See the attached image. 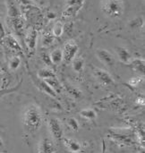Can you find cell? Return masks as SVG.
Wrapping results in <instances>:
<instances>
[{
  "label": "cell",
  "instance_id": "1",
  "mask_svg": "<svg viewBox=\"0 0 145 153\" xmlns=\"http://www.w3.org/2000/svg\"><path fill=\"white\" fill-rule=\"evenodd\" d=\"M22 122L24 126L31 133L39 131L42 125V113L37 105H29L22 116Z\"/></svg>",
  "mask_w": 145,
  "mask_h": 153
},
{
  "label": "cell",
  "instance_id": "2",
  "mask_svg": "<svg viewBox=\"0 0 145 153\" xmlns=\"http://www.w3.org/2000/svg\"><path fill=\"white\" fill-rule=\"evenodd\" d=\"M126 5L124 0H100V10L109 18L116 20L123 16Z\"/></svg>",
  "mask_w": 145,
  "mask_h": 153
},
{
  "label": "cell",
  "instance_id": "3",
  "mask_svg": "<svg viewBox=\"0 0 145 153\" xmlns=\"http://www.w3.org/2000/svg\"><path fill=\"white\" fill-rule=\"evenodd\" d=\"M78 51H79V47H78L77 43L74 40H68L65 44V46L62 49L63 62H65L66 65L71 64L72 61L77 56Z\"/></svg>",
  "mask_w": 145,
  "mask_h": 153
},
{
  "label": "cell",
  "instance_id": "4",
  "mask_svg": "<svg viewBox=\"0 0 145 153\" xmlns=\"http://www.w3.org/2000/svg\"><path fill=\"white\" fill-rule=\"evenodd\" d=\"M48 128H49L50 134H52L53 138L57 143L62 142V140L64 138V130H63V126H62L60 121L57 118L50 117L48 119Z\"/></svg>",
  "mask_w": 145,
  "mask_h": 153
},
{
  "label": "cell",
  "instance_id": "5",
  "mask_svg": "<svg viewBox=\"0 0 145 153\" xmlns=\"http://www.w3.org/2000/svg\"><path fill=\"white\" fill-rule=\"evenodd\" d=\"M94 76L96 78V80L102 85L105 86H110L115 84V80L112 77V75L107 72L104 69L101 68H95L94 69Z\"/></svg>",
  "mask_w": 145,
  "mask_h": 153
},
{
  "label": "cell",
  "instance_id": "6",
  "mask_svg": "<svg viewBox=\"0 0 145 153\" xmlns=\"http://www.w3.org/2000/svg\"><path fill=\"white\" fill-rule=\"evenodd\" d=\"M96 56L99 58V60L100 62H102L107 66L111 67V66H114L115 64H116L115 56L108 49L101 48H98L96 50Z\"/></svg>",
  "mask_w": 145,
  "mask_h": 153
},
{
  "label": "cell",
  "instance_id": "7",
  "mask_svg": "<svg viewBox=\"0 0 145 153\" xmlns=\"http://www.w3.org/2000/svg\"><path fill=\"white\" fill-rule=\"evenodd\" d=\"M57 152V147L53 142L48 137L42 138L38 145L37 153H56Z\"/></svg>",
  "mask_w": 145,
  "mask_h": 153
},
{
  "label": "cell",
  "instance_id": "8",
  "mask_svg": "<svg viewBox=\"0 0 145 153\" xmlns=\"http://www.w3.org/2000/svg\"><path fill=\"white\" fill-rule=\"evenodd\" d=\"M115 51H116V54L120 62H122L123 64H126V65L130 64L131 60L133 59V56H132L130 51L126 48H124L121 46H117V47H115Z\"/></svg>",
  "mask_w": 145,
  "mask_h": 153
},
{
  "label": "cell",
  "instance_id": "9",
  "mask_svg": "<svg viewBox=\"0 0 145 153\" xmlns=\"http://www.w3.org/2000/svg\"><path fill=\"white\" fill-rule=\"evenodd\" d=\"M33 82H34L35 85L38 87V89H39L40 91H42V92L46 93L47 95H48V96H50V97H52V98H55V99L57 97V94L50 88V86H49L45 81L37 78V79H34Z\"/></svg>",
  "mask_w": 145,
  "mask_h": 153
},
{
  "label": "cell",
  "instance_id": "10",
  "mask_svg": "<svg viewBox=\"0 0 145 153\" xmlns=\"http://www.w3.org/2000/svg\"><path fill=\"white\" fill-rule=\"evenodd\" d=\"M25 41H26L27 47H28L30 50L35 49V48H36V46H37V42H38V31H37L35 29L30 30L26 34Z\"/></svg>",
  "mask_w": 145,
  "mask_h": 153
},
{
  "label": "cell",
  "instance_id": "11",
  "mask_svg": "<svg viewBox=\"0 0 145 153\" xmlns=\"http://www.w3.org/2000/svg\"><path fill=\"white\" fill-rule=\"evenodd\" d=\"M129 65L133 68V70H135V72L139 73L140 74H142V75H144V70H145V60L144 58H140V57H133V59L131 60Z\"/></svg>",
  "mask_w": 145,
  "mask_h": 153
},
{
  "label": "cell",
  "instance_id": "12",
  "mask_svg": "<svg viewBox=\"0 0 145 153\" xmlns=\"http://www.w3.org/2000/svg\"><path fill=\"white\" fill-rule=\"evenodd\" d=\"M63 143L65 144V146L72 152L78 153L81 152L82 150V146L80 144V143L74 139H70V138H63Z\"/></svg>",
  "mask_w": 145,
  "mask_h": 153
},
{
  "label": "cell",
  "instance_id": "13",
  "mask_svg": "<svg viewBox=\"0 0 145 153\" xmlns=\"http://www.w3.org/2000/svg\"><path fill=\"white\" fill-rule=\"evenodd\" d=\"M83 5H70V6H65V9L64 10L62 16L65 19L68 18H73L77 15V13L82 10Z\"/></svg>",
  "mask_w": 145,
  "mask_h": 153
},
{
  "label": "cell",
  "instance_id": "14",
  "mask_svg": "<svg viewBox=\"0 0 145 153\" xmlns=\"http://www.w3.org/2000/svg\"><path fill=\"white\" fill-rule=\"evenodd\" d=\"M49 56H50V60H51L52 65H57L63 62V52H62V49L59 48L54 49L49 54Z\"/></svg>",
  "mask_w": 145,
  "mask_h": 153
},
{
  "label": "cell",
  "instance_id": "15",
  "mask_svg": "<svg viewBox=\"0 0 145 153\" xmlns=\"http://www.w3.org/2000/svg\"><path fill=\"white\" fill-rule=\"evenodd\" d=\"M45 81L49 86L50 88L57 93V94H59L62 90H63V86L62 84L60 83V82L58 81L57 77H52V78H49V79H47V80H43Z\"/></svg>",
  "mask_w": 145,
  "mask_h": 153
},
{
  "label": "cell",
  "instance_id": "16",
  "mask_svg": "<svg viewBox=\"0 0 145 153\" xmlns=\"http://www.w3.org/2000/svg\"><path fill=\"white\" fill-rule=\"evenodd\" d=\"M72 67L74 72L81 74L85 66V61L82 56H76L73 61H72Z\"/></svg>",
  "mask_w": 145,
  "mask_h": 153
},
{
  "label": "cell",
  "instance_id": "17",
  "mask_svg": "<svg viewBox=\"0 0 145 153\" xmlns=\"http://www.w3.org/2000/svg\"><path fill=\"white\" fill-rule=\"evenodd\" d=\"M56 74L55 72L49 68V67H45V68H42L40 69L39 72H38V78L39 79H41V80H47V79H49V78H52V77H56Z\"/></svg>",
  "mask_w": 145,
  "mask_h": 153
},
{
  "label": "cell",
  "instance_id": "18",
  "mask_svg": "<svg viewBox=\"0 0 145 153\" xmlns=\"http://www.w3.org/2000/svg\"><path fill=\"white\" fill-rule=\"evenodd\" d=\"M64 33V23L61 21H57L52 29V35L55 38H60Z\"/></svg>",
  "mask_w": 145,
  "mask_h": 153
},
{
  "label": "cell",
  "instance_id": "19",
  "mask_svg": "<svg viewBox=\"0 0 145 153\" xmlns=\"http://www.w3.org/2000/svg\"><path fill=\"white\" fill-rule=\"evenodd\" d=\"M80 116L87 120H94L97 118V113L92 108H84L80 111Z\"/></svg>",
  "mask_w": 145,
  "mask_h": 153
},
{
  "label": "cell",
  "instance_id": "20",
  "mask_svg": "<svg viewBox=\"0 0 145 153\" xmlns=\"http://www.w3.org/2000/svg\"><path fill=\"white\" fill-rule=\"evenodd\" d=\"M128 26L131 29H140V28L144 26V18L143 16L135 17V18L129 21Z\"/></svg>",
  "mask_w": 145,
  "mask_h": 153
},
{
  "label": "cell",
  "instance_id": "21",
  "mask_svg": "<svg viewBox=\"0 0 145 153\" xmlns=\"http://www.w3.org/2000/svg\"><path fill=\"white\" fill-rule=\"evenodd\" d=\"M21 58L18 56H13L10 58L9 62H8V67L11 71H16L18 70V68L21 65Z\"/></svg>",
  "mask_w": 145,
  "mask_h": 153
},
{
  "label": "cell",
  "instance_id": "22",
  "mask_svg": "<svg viewBox=\"0 0 145 153\" xmlns=\"http://www.w3.org/2000/svg\"><path fill=\"white\" fill-rule=\"evenodd\" d=\"M144 80V75H137V76H133L127 81V84L133 88L138 87Z\"/></svg>",
  "mask_w": 145,
  "mask_h": 153
},
{
  "label": "cell",
  "instance_id": "23",
  "mask_svg": "<svg viewBox=\"0 0 145 153\" xmlns=\"http://www.w3.org/2000/svg\"><path fill=\"white\" fill-rule=\"evenodd\" d=\"M5 42L7 43V45H8L10 48H13V49H15V50H20V49H21V48H20V46H19L17 40H16L14 38H13L12 36H7V37L5 38Z\"/></svg>",
  "mask_w": 145,
  "mask_h": 153
},
{
  "label": "cell",
  "instance_id": "24",
  "mask_svg": "<svg viewBox=\"0 0 145 153\" xmlns=\"http://www.w3.org/2000/svg\"><path fill=\"white\" fill-rule=\"evenodd\" d=\"M67 125L68 126L73 130V131H78L80 128V125L79 122L77 121V119H75L74 117H70L67 119Z\"/></svg>",
  "mask_w": 145,
  "mask_h": 153
},
{
  "label": "cell",
  "instance_id": "25",
  "mask_svg": "<svg viewBox=\"0 0 145 153\" xmlns=\"http://www.w3.org/2000/svg\"><path fill=\"white\" fill-rule=\"evenodd\" d=\"M85 0H65V6L70 5H83Z\"/></svg>",
  "mask_w": 145,
  "mask_h": 153
},
{
  "label": "cell",
  "instance_id": "26",
  "mask_svg": "<svg viewBox=\"0 0 145 153\" xmlns=\"http://www.w3.org/2000/svg\"><path fill=\"white\" fill-rule=\"evenodd\" d=\"M54 39H55V37L53 35H51V36H45L44 39H43L42 44L44 46H46V47H48V46H50L53 43Z\"/></svg>",
  "mask_w": 145,
  "mask_h": 153
},
{
  "label": "cell",
  "instance_id": "27",
  "mask_svg": "<svg viewBox=\"0 0 145 153\" xmlns=\"http://www.w3.org/2000/svg\"><path fill=\"white\" fill-rule=\"evenodd\" d=\"M41 58L44 61V63H46V65H52L51 60H50V56H49V54L48 53L43 52L41 54Z\"/></svg>",
  "mask_w": 145,
  "mask_h": 153
},
{
  "label": "cell",
  "instance_id": "28",
  "mask_svg": "<svg viewBox=\"0 0 145 153\" xmlns=\"http://www.w3.org/2000/svg\"><path fill=\"white\" fill-rule=\"evenodd\" d=\"M136 104H137V105H139V106H144V104H145L144 98H141V97L137 98V100H136Z\"/></svg>",
  "mask_w": 145,
  "mask_h": 153
},
{
  "label": "cell",
  "instance_id": "29",
  "mask_svg": "<svg viewBox=\"0 0 145 153\" xmlns=\"http://www.w3.org/2000/svg\"><path fill=\"white\" fill-rule=\"evenodd\" d=\"M30 1L32 2V3H35V4H38V3L40 2V0H30Z\"/></svg>",
  "mask_w": 145,
  "mask_h": 153
},
{
  "label": "cell",
  "instance_id": "30",
  "mask_svg": "<svg viewBox=\"0 0 145 153\" xmlns=\"http://www.w3.org/2000/svg\"><path fill=\"white\" fill-rule=\"evenodd\" d=\"M4 146V143H3V141H2V139L0 138V148H2Z\"/></svg>",
  "mask_w": 145,
  "mask_h": 153
}]
</instances>
